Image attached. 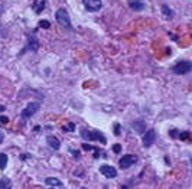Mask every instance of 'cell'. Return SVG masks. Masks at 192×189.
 Here are the masks:
<instances>
[{
    "label": "cell",
    "instance_id": "6da1fadb",
    "mask_svg": "<svg viewBox=\"0 0 192 189\" xmlns=\"http://www.w3.org/2000/svg\"><path fill=\"white\" fill-rule=\"evenodd\" d=\"M81 137L84 140H88V142H101L103 144L107 143L106 136L100 132H94V130H87V128H81L80 130Z\"/></svg>",
    "mask_w": 192,
    "mask_h": 189
},
{
    "label": "cell",
    "instance_id": "7a4b0ae2",
    "mask_svg": "<svg viewBox=\"0 0 192 189\" xmlns=\"http://www.w3.org/2000/svg\"><path fill=\"white\" fill-rule=\"evenodd\" d=\"M55 19L56 22L59 23L62 28H65V29H71L72 26H71V19H70V15H68V12L65 9H58L55 13Z\"/></svg>",
    "mask_w": 192,
    "mask_h": 189
},
{
    "label": "cell",
    "instance_id": "3957f363",
    "mask_svg": "<svg viewBox=\"0 0 192 189\" xmlns=\"http://www.w3.org/2000/svg\"><path fill=\"white\" fill-rule=\"evenodd\" d=\"M39 107L40 104L39 102H29L28 106H26L23 110H22V113H20V117L23 118V120H28V118H30L32 116H35L36 113L39 111Z\"/></svg>",
    "mask_w": 192,
    "mask_h": 189
},
{
    "label": "cell",
    "instance_id": "277c9868",
    "mask_svg": "<svg viewBox=\"0 0 192 189\" xmlns=\"http://www.w3.org/2000/svg\"><path fill=\"white\" fill-rule=\"evenodd\" d=\"M191 69H192V64L189 61H179L175 64V67L172 68L173 74H176V75H185L188 72H191Z\"/></svg>",
    "mask_w": 192,
    "mask_h": 189
},
{
    "label": "cell",
    "instance_id": "5b68a950",
    "mask_svg": "<svg viewBox=\"0 0 192 189\" xmlns=\"http://www.w3.org/2000/svg\"><path fill=\"white\" fill-rule=\"evenodd\" d=\"M136 162H137V156H134V154H124L119 160V165H120L121 169H129L131 165H134Z\"/></svg>",
    "mask_w": 192,
    "mask_h": 189
},
{
    "label": "cell",
    "instance_id": "8992f818",
    "mask_svg": "<svg viewBox=\"0 0 192 189\" xmlns=\"http://www.w3.org/2000/svg\"><path fill=\"white\" fill-rule=\"evenodd\" d=\"M82 5L88 12H98L103 7L101 0H82Z\"/></svg>",
    "mask_w": 192,
    "mask_h": 189
},
{
    "label": "cell",
    "instance_id": "52a82bcc",
    "mask_svg": "<svg viewBox=\"0 0 192 189\" xmlns=\"http://www.w3.org/2000/svg\"><path fill=\"white\" fill-rule=\"evenodd\" d=\"M155 142H156V132H155L153 128L145 132V136H143V146H145V147H150Z\"/></svg>",
    "mask_w": 192,
    "mask_h": 189
},
{
    "label": "cell",
    "instance_id": "ba28073f",
    "mask_svg": "<svg viewBox=\"0 0 192 189\" xmlns=\"http://www.w3.org/2000/svg\"><path fill=\"white\" fill-rule=\"evenodd\" d=\"M100 173L104 175L106 178L108 179H114L117 178V170L110 165H101L100 166Z\"/></svg>",
    "mask_w": 192,
    "mask_h": 189
},
{
    "label": "cell",
    "instance_id": "9c48e42d",
    "mask_svg": "<svg viewBox=\"0 0 192 189\" xmlns=\"http://www.w3.org/2000/svg\"><path fill=\"white\" fill-rule=\"evenodd\" d=\"M129 6H130L131 10H134V12H141L146 9V5H145L143 0H130Z\"/></svg>",
    "mask_w": 192,
    "mask_h": 189
},
{
    "label": "cell",
    "instance_id": "30bf717a",
    "mask_svg": "<svg viewBox=\"0 0 192 189\" xmlns=\"http://www.w3.org/2000/svg\"><path fill=\"white\" fill-rule=\"evenodd\" d=\"M46 143H48V146H49L51 149H54V150H58V149L61 147V142L58 140V137L52 136V134L46 137Z\"/></svg>",
    "mask_w": 192,
    "mask_h": 189
},
{
    "label": "cell",
    "instance_id": "8fae6325",
    "mask_svg": "<svg viewBox=\"0 0 192 189\" xmlns=\"http://www.w3.org/2000/svg\"><path fill=\"white\" fill-rule=\"evenodd\" d=\"M28 46H29L30 51H33V52L38 51V49H39V41H38V38H36V36H30Z\"/></svg>",
    "mask_w": 192,
    "mask_h": 189
},
{
    "label": "cell",
    "instance_id": "7c38bea8",
    "mask_svg": "<svg viewBox=\"0 0 192 189\" xmlns=\"http://www.w3.org/2000/svg\"><path fill=\"white\" fill-rule=\"evenodd\" d=\"M131 126H133V128L136 130L137 133H145V132H146V123L141 121V120H139V121H134Z\"/></svg>",
    "mask_w": 192,
    "mask_h": 189
},
{
    "label": "cell",
    "instance_id": "4fadbf2b",
    "mask_svg": "<svg viewBox=\"0 0 192 189\" xmlns=\"http://www.w3.org/2000/svg\"><path fill=\"white\" fill-rule=\"evenodd\" d=\"M162 13H163V16H165L166 19H172V17H173V10H172L168 5L162 6Z\"/></svg>",
    "mask_w": 192,
    "mask_h": 189
},
{
    "label": "cell",
    "instance_id": "5bb4252c",
    "mask_svg": "<svg viewBox=\"0 0 192 189\" xmlns=\"http://www.w3.org/2000/svg\"><path fill=\"white\" fill-rule=\"evenodd\" d=\"M45 183L49 185V186H61V185H62L59 179H56V178H46Z\"/></svg>",
    "mask_w": 192,
    "mask_h": 189
},
{
    "label": "cell",
    "instance_id": "9a60e30c",
    "mask_svg": "<svg viewBox=\"0 0 192 189\" xmlns=\"http://www.w3.org/2000/svg\"><path fill=\"white\" fill-rule=\"evenodd\" d=\"M12 188V180L9 178H3L0 180V189H10Z\"/></svg>",
    "mask_w": 192,
    "mask_h": 189
},
{
    "label": "cell",
    "instance_id": "2e32d148",
    "mask_svg": "<svg viewBox=\"0 0 192 189\" xmlns=\"http://www.w3.org/2000/svg\"><path fill=\"white\" fill-rule=\"evenodd\" d=\"M45 9V0H42V2H39V3H36V5H33V10L39 15L40 12Z\"/></svg>",
    "mask_w": 192,
    "mask_h": 189
},
{
    "label": "cell",
    "instance_id": "e0dca14e",
    "mask_svg": "<svg viewBox=\"0 0 192 189\" xmlns=\"http://www.w3.org/2000/svg\"><path fill=\"white\" fill-rule=\"evenodd\" d=\"M6 166H7V154L0 153V169L3 170L6 169Z\"/></svg>",
    "mask_w": 192,
    "mask_h": 189
},
{
    "label": "cell",
    "instance_id": "ac0fdd59",
    "mask_svg": "<svg viewBox=\"0 0 192 189\" xmlns=\"http://www.w3.org/2000/svg\"><path fill=\"white\" fill-rule=\"evenodd\" d=\"M64 132H66V133H71V132H75V124L74 123H68L66 126H64V128H62Z\"/></svg>",
    "mask_w": 192,
    "mask_h": 189
},
{
    "label": "cell",
    "instance_id": "d6986e66",
    "mask_svg": "<svg viewBox=\"0 0 192 189\" xmlns=\"http://www.w3.org/2000/svg\"><path fill=\"white\" fill-rule=\"evenodd\" d=\"M178 137L181 139V140H188L189 139V132H181V133L178 134Z\"/></svg>",
    "mask_w": 192,
    "mask_h": 189
},
{
    "label": "cell",
    "instance_id": "ffe728a7",
    "mask_svg": "<svg viewBox=\"0 0 192 189\" xmlns=\"http://www.w3.org/2000/svg\"><path fill=\"white\" fill-rule=\"evenodd\" d=\"M39 26L40 28H43V29H49L51 28V23L48 20H40L39 22Z\"/></svg>",
    "mask_w": 192,
    "mask_h": 189
},
{
    "label": "cell",
    "instance_id": "44dd1931",
    "mask_svg": "<svg viewBox=\"0 0 192 189\" xmlns=\"http://www.w3.org/2000/svg\"><path fill=\"white\" fill-rule=\"evenodd\" d=\"M113 152H114V153H120V152H121V146H120V144H114V146H113Z\"/></svg>",
    "mask_w": 192,
    "mask_h": 189
},
{
    "label": "cell",
    "instance_id": "7402d4cb",
    "mask_svg": "<svg viewBox=\"0 0 192 189\" xmlns=\"http://www.w3.org/2000/svg\"><path fill=\"white\" fill-rule=\"evenodd\" d=\"M120 124H114V134L116 136H120Z\"/></svg>",
    "mask_w": 192,
    "mask_h": 189
},
{
    "label": "cell",
    "instance_id": "603a6c76",
    "mask_svg": "<svg viewBox=\"0 0 192 189\" xmlns=\"http://www.w3.org/2000/svg\"><path fill=\"white\" fill-rule=\"evenodd\" d=\"M82 149H84V150H96V147H92V146H91V144H82Z\"/></svg>",
    "mask_w": 192,
    "mask_h": 189
},
{
    "label": "cell",
    "instance_id": "cb8c5ba5",
    "mask_svg": "<svg viewBox=\"0 0 192 189\" xmlns=\"http://www.w3.org/2000/svg\"><path fill=\"white\" fill-rule=\"evenodd\" d=\"M70 152L74 154V158H75V159H80V152H78V150H72V149H71Z\"/></svg>",
    "mask_w": 192,
    "mask_h": 189
},
{
    "label": "cell",
    "instance_id": "d4e9b609",
    "mask_svg": "<svg viewBox=\"0 0 192 189\" xmlns=\"http://www.w3.org/2000/svg\"><path fill=\"white\" fill-rule=\"evenodd\" d=\"M0 123H3V124H6V123H9V117H5V116H0Z\"/></svg>",
    "mask_w": 192,
    "mask_h": 189
},
{
    "label": "cell",
    "instance_id": "484cf974",
    "mask_svg": "<svg viewBox=\"0 0 192 189\" xmlns=\"http://www.w3.org/2000/svg\"><path fill=\"white\" fill-rule=\"evenodd\" d=\"M169 134H171L172 137H178V134H179V133H178V130H171V133H169Z\"/></svg>",
    "mask_w": 192,
    "mask_h": 189
},
{
    "label": "cell",
    "instance_id": "4316f807",
    "mask_svg": "<svg viewBox=\"0 0 192 189\" xmlns=\"http://www.w3.org/2000/svg\"><path fill=\"white\" fill-rule=\"evenodd\" d=\"M3 140H5V136H3V133L0 132V143H3Z\"/></svg>",
    "mask_w": 192,
    "mask_h": 189
},
{
    "label": "cell",
    "instance_id": "83f0119b",
    "mask_svg": "<svg viewBox=\"0 0 192 189\" xmlns=\"http://www.w3.org/2000/svg\"><path fill=\"white\" fill-rule=\"evenodd\" d=\"M2 111H5V107H3V106H0V113Z\"/></svg>",
    "mask_w": 192,
    "mask_h": 189
},
{
    "label": "cell",
    "instance_id": "f1b7e54d",
    "mask_svg": "<svg viewBox=\"0 0 192 189\" xmlns=\"http://www.w3.org/2000/svg\"><path fill=\"white\" fill-rule=\"evenodd\" d=\"M81 189H87V188H81Z\"/></svg>",
    "mask_w": 192,
    "mask_h": 189
},
{
    "label": "cell",
    "instance_id": "f546056e",
    "mask_svg": "<svg viewBox=\"0 0 192 189\" xmlns=\"http://www.w3.org/2000/svg\"><path fill=\"white\" fill-rule=\"evenodd\" d=\"M52 189H54V188H52Z\"/></svg>",
    "mask_w": 192,
    "mask_h": 189
}]
</instances>
